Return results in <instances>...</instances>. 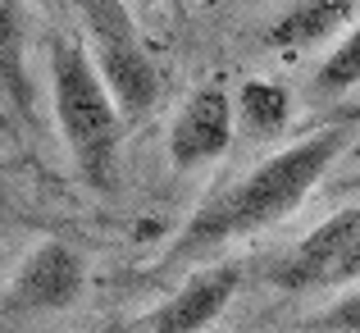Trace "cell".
<instances>
[{"instance_id": "1", "label": "cell", "mask_w": 360, "mask_h": 333, "mask_svg": "<svg viewBox=\"0 0 360 333\" xmlns=\"http://www.w3.org/2000/svg\"><path fill=\"white\" fill-rule=\"evenodd\" d=\"M342 151H347V128H319L310 137L292 142V146L274 151L269 160L246 169L233 187L210 196L187 220V228L174 237V251H169L165 265L196 260V256L214 251V246H229L238 237H251L260 228H274L278 220H288L319 187V178L333 169V160Z\"/></svg>"}, {"instance_id": "9", "label": "cell", "mask_w": 360, "mask_h": 333, "mask_svg": "<svg viewBox=\"0 0 360 333\" xmlns=\"http://www.w3.org/2000/svg\"><path fill=\"white\" fill-rule=\"evenodd\" d=\"M233 123H242L251 137H278L292 123V92L269 78H246L233 96Z\"/></svg>"}, {"instance_id": "5", "label": "cell", "mask_w": 360, "mask_h": 333, "mask_svg": "<svg viewBox=\"0 0 360 333\" xmlns=\"http://www.w3.org/2000/svg\"><path fill=\"white\" fill-rule=\"evenodd\" d=\"M233 96L224 87H196L169 128L174 169H201L233 146Z\"/></svg>"}, {"instance_id": "10", "label": "cell", "mask_w": 360, "mask_h": 333, "mask_svg": "<svg viewBox=\"0 0 360 333\" xmlns=\"http://www.w3.org/2000/svg\"><path fill=\"white\" fill-rule=\"evenodd\" d=\"M0 92L18 110L32 106L27 87V14L23 0H0Z\"/></svg>"}, {"instance_id": "4", "label": "cell", "mask_w": 360, "mask_h": 333, "mask_svg": "<svg viewBox=\"0 0 360 333\" xmlns=\"http://www.w3.org/2000/svg\"><path fill=\"white\" fill-rule=\"evenodd\" d=\"M87 288V265L69 242H41L14 274L9 288V310L23 315H46V310H64L82 297Z\"/></svg>"}, {"instance_id": "6", "label": "cell", "mask_w": 360, "mask_h": 333, "mask_svg": "<svg viewBox=\"0 0 360 333\" xmlns=\"http://www.w3.org/2000/svg\"><path fill=\"white\" fill-rule=\"evenodd\" d=\"M360 242V206L328 215L324 224H315L278 265H274V283L288 292L297 288H324L333 283V270L347 260V251Z\"/></svg>"}, {"instance_id": "8", "label": "cell", "mask_w": 360, "mask_h": 333, "mask_svg": "<svg viewBox=\"0 0 360 333\" xmlns=\"http://www.w3.org/2000/svg\"><path fill=\"white\" fill-rule=\"evenodd\" d=\"M360 0H292L269 27L274 51H306L328 37H342L356 23Z\"/></svg>"}, {"instance_id": "2", "label": "cell", "mask_w": 360, "mask_h": 333, "mask_svg": "<svg viewBox=\"0 0 360 333\" xmlns=\"http://www.w3.org/2000/svg\"><path fill=\"white\" fill-rule=\"evenodd\" d=\"M51 106L60 137L73 156V169L87 187L115 192L119 151H123V114L115 110L105 82L96 78L87 51L69 37L51 42Z\"/></svg>"}, {"instance_id": "3", "label": "cell", "mask_w": 360, "mask_h": 333, "mask_svg": "<svg viewBox=\"0 0 360 333\" xmlns=\"http://www.w3.org/2000/svg\"><path fill=\"white\" fill-rule=\"evenodd\" d=\"M82 27H87V60L96 78L105 82L110 101L123 119H141L160 101V64L150 60L146 42H141L137 23H132L123 0H78Z\"/></svg>"}, {"instance_id": "7", "label": "cell", "mask_w": 360, "mask_h": 333, "mask_svg": "<svg viewBox=\"0 0 360 333\" xmlns=\"http://www.w3.org/2000/svg\"><path fill=\"white\" fill-rule=\"evenodd\" d=\"M238 288H242V265H233V260L192 274L150 315V333H201V329H210L224 315V306L238 297Z\"/></svg>"}, {"instance_id": "14", "label": "cell", "mask_w": 360, "mask_h": 333, "mask_svg": "<svg viewBox=\"0 0 360 333\" xmlns=\"http://www.w3.org/2000/svg\"><path fill=\"white\" fill-rule=\"evenodd\" d=\"M0 211H5V183H0Z\"/></svg>"}, {"instance_id": "13", "label": "cell", "mask_w": 360, "mask_h": 333, "mask_svg": "<svg viewBox=\"0 0 360 333\" xmlns=\"http://www.w3.org/2000/svg\"><path fill=\"white\" fill-rule=\"evenodd\" d=\"M352 279H360V242L347 251V260L333 270V283H352Z\"/></svg>"}, {"instance_id": "12", "label": "cell", "mask_w": 360, "mask_h": 333, "mask_svg": "<svg viewBox=\"0 0 360 333\" xmlns=\"http://www.w3.org/2000/svg\"><path fill=\"white\" fill-rule=\"evenodd\" d=\"M306 329L310 333H360V288L347 292V297H338L328 310L310 315Z\"/></svg>"}, {"instance_id": "11", "label": "cell", "mask_w": 360, "mask_h": 333, "mask_svg": "<svg viewBox=\"0 0 360 333\" xmlns=\"http://www.w3.org/2000/svg\"><path fill=\"white\" fill-rule=\"evenodd\" d=\"M356 87H360V18L338 37V46L324 55V64L315 69V82H310V92H315L319 101L347 96V92H356Z\"/></svg>"}]
</instances>
